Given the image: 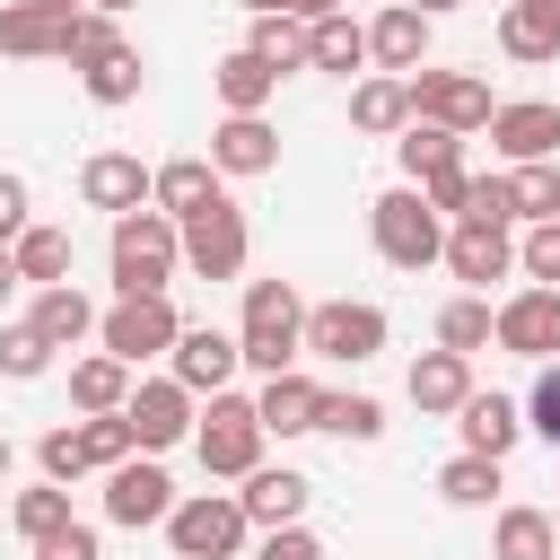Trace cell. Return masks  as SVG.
I'll use <instances>...</instances> for the list:
<instances>
[{
  "mask_svg": "<svg viewBox=\"0 0 560 560\" xmlns=\"http://www.w3.org/2000/svg\"><path fill=\"white\" fill-rule=\"evenodd\" d=\"M298 350H306V298H298L289 280H245L236 359L262 368V376H280V368H298Z\"/></svg>",
  "mask_w": 560,
  "mask_h": 560,
  "instance_id": "6da1fadb",
  "label": "cell"
},
{
  "mask_svg": "<svg viewBox=\"0 0 560 560\" xmlns=\"http://www.w3.org/2000/svg\"><path fill=\"white\" fill-rule=\"evenodd\" d=\"M114 289L122 298H140V289H166L175 280V262H184V236H175V219L158 210V201H140V210H122L114 219Z\"/></svg>",
  "mask_w": 560,
  "mask_h": 560,
  "instance_id": "7a4b0ae2",
  "label": "cell"
},
{
  "mask_svg": "<svg viewBox=\"0 0 560 560\" xmlns=\"http://www.w3.org/2000/svg\"><path fill=\"white\" fill-rule=\"evenodd\" d=\"M368 236H376V254H385L394 271H429L438 245H446V219L420 201V184H394V192L368 201Z\"/></svg>",
  "mask_w": 560,
  "mask_h": 560,
  "instance_id": "3957f363",
  "label": "cell"
},
{
  "mask_svg": "<svg viewBox=\"0 0 560 560\" xmlns=\"http://www.w3.org/2000/svg\"><path fill=\"white\" fill-rule=\"evenodd\" d=\"M245 534H254V525H245L236 490H192V499L166 508V542H175V560H236Z\"/></svg>",
  "mask_w": 560,
  "mask_h": 560,
  "instance_id": "277c9868",
  "label": "cell"
},
{
  "mask_svg": "<svg viewBox=\"0 0 560 560\" xmlns=\"http://www.w3.org/2000/svg\"><path fill=\"white\" fill-rule=\"evenodd\" d=\"M175 236H184V271H201V280H236L245 254H254V228H245V210H236L228 192L201 201V210H184Z\"/></svg>",
  "mask_w": 560,
  "mask_h": 560,
  "instance_id": "5b68a950",
  "label": "cell"
},
{
  "mask_svg": "<svg viewBox=\"0 0 560 560\" xmlns=\"http://www.w3.org/2000/svg\"><path fill=\"white\" fill-rule=\"evenodd\" d=\"M175 332H184V315L166 306V289H140V298H114L105 315H96V341L122 359V368H140V359H166L175 350Z\"/></svg>",
  "mask_w": 560,
  "mask_h": 560,
  "instance_id": "8992f818",
  "label": "cell"
},
{
  "mask_svg": "<svg viewBox=\"0 0 560 560\" xmlns=\"http://www.w3.org/2000/svg\"><path fill=\"white\" fill-rule=\"evenodd\" d=\"M192 446H201V472L245 481V472L262 464V420H254V402L219 385V394H210V420H192Z\"/></svg>",
  "mask_w": 560,
  "mask_h": 560,
  "instance_id": "52a82bcc",
  "label": "cell"
},
{
  "mask_svg": "<svg viewBox=\"0 0 560 560\" xmlns=\"http://www.w3.org/2000/svg\"><path fill=\"white\" fill-rule=\"evenodd\" d=\"M306 350L332 359V368H368V359L385 350V306H368V298H324V306H306Z\"/></svg>",
  "mask_w": 560,
  "mask_h": 560,
  "instance_id": "ba28073f",
  "label": "cell"
},
{
  "mask_svg": "<svg viewBox=\"0 0 560 560\" xmlns=\"http://www.w3.org/2000/svg\"><path fill=\"white\" fill-rule=\"evenodd\" d=\"M490 341L508 350V359H560V289L551 280H534V289H516V298H499L490 306Z\"/></svg>",
  "mask_w": 560,
  "mask_h": 560,
  "instance_id": "9c48e42d",
  "label": "cell"
},
{
  "mask_svg": "<svg viewBox=\"0 0 560 560\" xmlns=\"http://www.w3.org/2000/svg\"><path fill=\"white\" fill-rule=\"evenodd\" d=\"M411 79V122H446V131H481L490 122V79L472 70H402Z\"/></svg>",
  "mask_w": 560,
  "mask_h": 560,
  "instance_id": "30bf717a",
  "label": "cell"
},
{
  "mask_svg": "<svg viewBox=\"0 0 560 560\" xmlns=\"http://www.w3.org/2000/svg\"><path fill=\"white\" fill-rule=\"evenodd\" d=\"M438 262L490 298V280H508V271H516V236H508V219H455V228H446V245H438Z\"/></svg>",
  "mask_w": 560,
  "mask_h": 560,
  "instance_id": "8fae6325",
  "label": "cell"
},
{
  "mask_svg": "<svg viewBox=\"0 0 560 560\" xmlns=\"http://www.w3.org/2000/svg\"><path fill=\"white\" fill-rule=\"evenodd\" d=\"M192 402H201V394H184L175 376H149V385H131V402H122V420H131V446H140V455H166V446H184V438H192Z\"/></svg>",
  "mask_w": 560,
  "mask_h": 560,
  "instance_id": "7c38bea8",
  "label": "cell"
},
{
  "mask_svg": "<svg viewBox=\"0 0 560 560\" xmlns=\"http://www.w3.org/2000/svg\"><path fill=\"white\" fill-rule=\"evenodd\" d=\"M166 508H175V481H166V464L131 446V455L105 472V516H114V525H166Z\"/></svg>",
  "mask_w": 560,
  "mask_h": 560,
  "instance_id": "4fadbf2b",
  "label": "cell"
},
{
  "mask_svg": "<svg viewBox=\"0 0 560 560\" xmlns=\"http://www.w3.org/2000/svg\"><path fill=\"white\" fill-rule=\"evenodd\" d=\"M70 18L79 9H61V0H0V52L9 61H61Z\"/></svg>",
  "mask_w": 560,
  "mask_h": 560,
  "instance_id": "5bb4252c",
  "label": "cell"
},
{
  "mask_svg": "<svg viewBox=\"0 0 560 560\" xmlns=\"http://www.w3.org/2000/svg\"><path fill=\"white\" fill-rule=\"evenodd\" d=\"M490 149L508 158V166H525V158H560V105H542V96H525V105H490Z\"/></svg>",
  "mask_w": 560,
  "mask_h": 560,
  "instance_id": "9a60e30c",
  "label": "cell"
},
{
  "mask_svg": "<svg viewBox=\"0 0 560 560\" xmlns=\"http://www.w3.org/2000/svg\"><path fill=\"white\" fill-rule=\"evenodd\" d=\"M166 359H175V385H184V394H219V385L245 368V359H236V332H219V324H184Z\"/></svg>",
  "mask_w": 560,
  "mask_h": 560,
  "instance_id": "2e32d148",
  "label": "cell"
},
{
  "mask_svg": "<svg viewBox=\"0 0 560 560\" xmlns=\"http://www.w3.org/2000/svg\"><path fill=\"white\" fill-rule=\"evenodd\" d=\"M79 201L122 219V210H140V201H149V166H140L131 149H96V158L79 166Z\"/></svg>",
  "mask_w": 560,
  "mask_h": 560,
  "instance_id": "e0dca14e",
  "label": "cell"
},
{
  "mask_svg": "<svg viewBox=\"0 0 560 560\" xmlns=\"http://www.w3.org/2000/svg\"><path fill=\"white\" fill-rule=\"evenodd\" d=\"M306 490H315L306 472H289V464H254L245 490H236V508H245V525L271 534V525H298V516H306Z\"/></svg>",
  "mask_w": 560,
  "mask_h": 560,
  "instance_id": "ac0fdd59",
  "label": "cell"
},
{
  "mask_svg": "<svg viewBox=\"0 0 560 560\" xmlns=\"http://www.w3.org/2000/svg\"><path fill=\"white\" fill-rule=\"evenodd\" d=\"M429 26H438V18H420L411 0H394L385 18H368V61H376V70H394V79H402V70H420V61H429Z\"/></svg>",
  "mask_w": 560,
  "mask_h": 560,
  "instance_id": "d6986e66",
  "label": "cell"
},
{
  "mask_svg": "<svg viewBox=\"0 0 560 560\" xmlns=\"http://www.w3.org/2000/svg\"><path fill=\"white\" fill-rule=\"evenodd\" d=\"M210 166H219V175H271V166H280V131H271L262 114H228V122L210 131Z\"/></svg>",
  "mask_w": 560,
  "mask_h": 560,
  "instance_id": "ffe728a7",
  "label": "cell"
},
{
  "mask_svg": "<svg viewBox=\"0 0 560 560\" xmlns=\"http://www.w3.org/2000/svg\"><path fill=\"white\" fill-rule=\"evenodd\" d=\"M402 394H411V411H464V394H472V359L464 350H420L411 359V376H402Z\"/></svg>",
  "mask_w": 560,
  "mask_h": 560,
  "instance_id": "44dd1931",
  "label": "cell"
},
{
  "mask_svg": "<svg viewBox=\"0 0 560 560\" xmlns=\"http://www.w3.org/2000/svg\"><path fill=\"white\" fill-rule=\"evenodd\" d=\"M315 402H324V385L298 376V368H280V376H262L254 420H262V438H306V429H315Z\"/></svg>",
  "mask_w": 560,
  "mask_h": 560,
  "instance_id": "7402d4cb",
  "label": "cell"
},
{
  "mask_svg": "<svg viewBox=\"0 0 560 560\" xmlns=\"http://www.w3.org/2000/svg\"><path fill=\"white\" fill-rule=\"evenodd\" d=\"M499 52L508 61H560V0H499Z\"/></svg>",
  "mask_w": 560,
  "mask_h": 560,
  "instance_id": "603a6c76",
  "label": "cell"
},
{
  "mask_svg": "<svg viewBox=\"0 0 560 560\" xmlns=\"http://www.w3.org/2000/svg\"><path fill=\"white\" fill-rule=\"evenodd\" d=\"M210 88H219V105H228V114H262V105L280 96V70H271L254 44H236V52H219Z\"/></svg>",
  "mask_w": 560,
  "mask_h": 560,
  "instance_id": "cb8c5ba5",
  "label": "cell"
},
{
  "mask_svg": "<svg viewBox=\"0 0 560 560\" xmlns=\"http://www.w3.org/2000/svg\"><path fill=\"white\" fill-rule=\"evenodd\" d=\"M455 429H464V446H472V455H499V464H508V446L525 438V411H516L508 394H481V385H472V394H464V411H455Z\"/></svg>",
  "mask_w": 560,
  "mask_h": 560,
  "instance_id": "d4e9b609",
  "label": "cell"
},
{
  "mask_svg": "<svg viewBox=\"0 0 560 560\" xmlns=\"http://www.w3.org/2000/svg\"><path fill=\"white\" fill-rule=\"evenodd\" d=\"M52 350H79L88 332H96V306H88V289L79 280H52V289H35V315H26Z\"/></svg>",
  "mask_w": 560,
  "mask_h": 560,
  "instance_id": "484cf974",
  "label": "cell"
},
{
  "mask_svg": "<svg viewBox=\"0 0 560 560\" xmlns=\"http://www.w3.org/2000/svg\"><path fill=\"white\" fill-rule=\"evenodd\" d=\"M306 70H368V26L350 18V9H332V18H306Z\"/></svg>",
  "mask_w": 560,
  "mask_h": 560,
  "instance_id": "4316f807",
  "label": "cell"
},
{
  "mask_svg": "<svg viewBox=\"0 0 560 560\" xmlns=\"http://www.w3.org/2000/svg\"><path fill=\"white\" fill-rule=\"evenodd\" d=\"M149 201H158L166 219H184V210L219 201V166H210V158H166V166H149Z\"/></svg>",
  "mask_w": 560,
  "mask_h": 560,
  "instance_id": "83f0119b",
  "label": "cell"
},
{
  "mask_svg": "<svg viewBox=\"0 0 560 560\" xmlns=\"http://www.w3.org/2000/svg\"><path fill=\"white\" fill-rule=\"evenodd\" d=\"M350 122H359L368 140H385V131H402V122H411V79H394V70H376V79H359V88H350Z\"/></svg>",
  "mask_w": 560,
  "mask_h": 560,
  "instance_id": "f1b7e54d",
  "label": "cell"
},
{
  "mask_svg": "<svg viewBox=\"0 0 560 560\" xmlns=\"http://www.w3.org/2000/svg\"><path fill=\"white\" fill-rule=\"evenodd\" d=\"M490 560H560V534H551V508H499V534H490Z\"/></svg>",
  "mask_w": 560,
  "mask_h": 560,
  "instance_id": "f546056e",
  "label": "cell"
},
{
  "mask_svg": "<svg viewBox=\"0 0 560 560\" xmlns=\"http://www.w3.org/2000/svg\"><path fill=\"white\" fill-rule=\"evenodd\" d=\"M402 175L411 184H429V175H446V166H464V131H446V122H402Z\"/></svg>",
  "mask_w": 560,
  "mask_h": 560,
  "instance_id": "4dcf8cb0",
  "label": "cell"
},
{
  "mask_svg": "<svg viewBox=\"0 0 560 560\" xmlns=\"http://www.w3.org/2000/svg\"><path fill=\"white\" fill-rule=\"evenodd\" d=\"M18 280H35V289H52V280H70V228H18Z\"/></svg>",
  "mask_w": 560,
  "mask_h": 560,
  "instance_id": "1f68e13d",
  "label": "cell"
},
{
  "mask_svg": "<svg viewBox=\"0 0 560 560\" xmlns=\"http://www.w3.org/2000/svg\"><path fill=\"white\" fill-rule=\"evenodd\" d=\"M70 402H79V411H122V402H131V368H122L114 350L79 359V368H70Z\"/></svg>",
  "mask_w": 560,
  "mask_h": 560,
  "instance_id": "d6a6232c",
  "label": "cell"
},
{
  "mask_svg": "<svg viewBox=\"0 0 560 560\" xmlns=\"http://www.w3.org/2000/svg\"><path fill=\"white\" fill-rule=\"evenodd\" d=\"M315 429L324 438H350V446H376L385 438V402L376 394H324L315 402Z\"/></svg>",
  "mask_w": 560,
  "mask_h": 560,
  "instance_id": "836d02e7",
  "label": "cell"
},
{
  "mask_svg": "<svg viewBox=\"0 0 560 560\" xmlns=\"http://www.w3.org/2000/svg\"><path fill=\"white\" fill-rule=\"evenodd\" d=\"M508 219H560V166L551 158H525V166H508Z\"/></svg>",
  "mask_w": 560,
  "mask_h": 560,
  "instance_id": "e575fe53",
  "label": "cell"
},
{
  "mask_svg": "<svg viewBox=\"0 0 560 560\" xmlns=\"http://www.w3.org/2000/svg\"><path fill=\"white\" fill-rule=\"evenodd\" d=\"M245 44H254V52H262L280 79H289V70H306V18H289V9H262Z\"/></svg>",
  "mask_w": 560,
  "mask_h": 560,
  "instance_id": "d590c367",
  "label": "cell"
},
{
  "mask_svg": "<svg viewBox=\"0 0 560 560\" xmlns=\"http://www.w3.org/2000/svg\"><path fill=\"white\" fill-rule=\"evenodd\" d=\"M438 350H464V359L490 350V298H481V289H464V298L438 306Z\"/></svg>",
  "mask_w": 560,
  "mask_h": 560,
  "instance_id": "8d00e7d4",
  "label": "cell"
},
{
  "mask_svg": "<svg viewBox=\"0 0 560 560\" xmlns=\"http://www.w3.org/2000/svg\"><path fill=\"white\" fill-rule=\"evenodd\" d=\"M79 88H88L96 105H131V96H140V52H131V44H114L105 61H88V70H79Z\"/></svg>",
  "mask_w": 560,
  "mask_h": 560,
  "instance_id": "74e56055",
  "label": "cell"
},
{
  "mask_svg": "<svg viewBox=\"0 0 560 560\" xmlns=\"http://www.w3.org/2000/svg\"><path fill=\"white\" fill-rule=\"evenodd\" d=\"M490 490H499V455H455L446 472H438V499H455V508H490Z\"/></svg>",
  "mask_w": 560,
  "mask_h": 560,
  "instance_id": "f35d334b",
  "label": "cell"
},
{
  "mask_svg": "<svg viewBox=\"0 0 560 560\" xmlns=\"http://www.w3.org/2000/svg\"><path fill=\"white\" fill-rule=\"evenodd\" d=\"M9 516H18V534H26V542H52V534L70 525V490H61V481H35V490H18V508H9Z\"/></svg>",
  "mask_w": 560,
  "mask_h": 560,
  "instance_id": "ab89813d",
  "label": "cell"
},
{
  "mask_svg": "<svg viewBox=\"0 0 560 560\" xmlns=\"http://www.w3.org/2000/svg\"><path fill=\"white\" fill-rule=\"evenodd\" d=\"M79 429V446H88V472H114L122 455H131V420L122 411H88V420H70Z\"/></svg>",
  "mask_w": 560,
  "mask_h": 560,
  "instance_id": "60d3db41",
  "label": "cell"
},
{
  "mask_svg": "<svg viewBox=\"0 0 560 560\" xmlns=\"http://www.w3.org/2000/svg\"><path fill=\"white\" fill-rule=\"evenodd\" d=\"M114 44H122V26H114L105 9H79V18H70V44H61V61H70V70H88V61H105Z\"/></svg>",
  "mask_w": 560,
  "mask_h": 560,
  "instance_id": "b9f144b4",
  "label": "cell"
},
{
  "mask_svg": "<svg viewBox=\"0 0 560 560\" xmlns=\"http://www.w3.org/2000/svg\"><path fill=\"white\" fill-rule=\"evenodd\" d=\"M52 368V341L35 324H0V376H44Z\"/></svg>",
  "mask_w": 560,
  "mask_h": 560,
  "instance_id": "7bdbcfd3",
  "label": "cell"
},
{
  "mask_svg": "<svg viewBox=\"0 0 560 560\" xmlns=\"http://www.w3.org/2000/svg\"><path fill=\"white\" fill-rule=\"evenodd\" d=\"M35 464H44V481H79L88 472V446H79V429H44V446H35Z\"/></svg>",
  "mask_w": 560,
  "mask_h": 560,
  "instance_id": "ee69618b",
  "label": "cell"
},
{
  "mask_svg": "<svg viewBox=\"0 0 560 560\" xmlns=\"http://www.w3.org/2000/svg\"><path fill=\"white\" fill-rule=\"evenodd\" d=\"M516 262H525V280H551L560 289V219H534L525 245H516Z\"/></svg>",
  "mask_w": 560,
  "mask_h": 560,
  "instance_id": "f6af8a7d",
  "label": "cell"
},
{
  "mask_svg": "<svg viewBox=\"0 0 560 560\" xmlns=\"http://www.w3.org/2000/svg\"><path fill=\"white\" fill-rule=\"evenodd\" d=\"M525 429L560 446V359H542V376H534V394H525Z\"/></svg>",
  "mask_w": 560,
  "mask_h": 560,
  "instance_id": "bcb514c9",
  "label": "cell"
},
{
  "mask_svg": "<svg viewBox=\"0 0 560 560\" xmlns=\"http://www.w3.org/2000/svg\"><path fill=\"white\" fill-rule=\"evenodd\" d=\"M455 219H508V175H464V210Z\"/></svg>",
  "mask_w": 560,
  "mask_h": 560,
  "instance_id": "7dc6e473",
  "label": "cell"
},
{
  "mask_svg": "<svg viewBox=\"0 0 560 560\" xmlns=\"http://www.w3.org/2000/svg\"><path fill=\"white\" fill-rule=\"evenodd\" d=\"M35 219V192H26V175H9L0 166V245H18V228Z\"/></svg>",
  "mask_w": 560,
  "mask_h": 560,
  "instance_id": "c3c4849f",
  "label": "cell"
},
{
  "mask_svg": "<svg viewBox=\"0 0 560 560\" xmlns=\"http://www.w3.org/2000/svg\"><path fill=\"white\" fill-rule=\"evenodd\" d=\"M254 560H324V542H315V534H306V525H271V534H262V551H254Z\"/></svg>",
  "mask_w": 560,
  "mask_h": 560,
  "instance_id": "681fc988",
  "label": "cell"
},
{
  "mask_svg": "<svg viewBox=\"0 0 560 560\" xmlns=\"http://www.w3.org/2000/svg\"><path fill=\"white\" fill-rule=\"evenodd\" d=\"M464 175H472V166H446V175H429V184H420V201H429L438 219H455V210H464Z\"/></svg>",
  "mask_w": 560,
  "mask_h": 560,
  "instance_id": "f907efd6",
  "label": "cell"
},
{
  "mask_svg": "<svg viewBox=\"0 0 560 560\" xmlns=\"http://www.w3.org/2000/svg\"><path fill=\"white\" fill-rule=\"evenodd\" d=\"M35 551H44V560H96V525H79V516H70V525H61L52 542H35Z\"/></svg>",
  "mask_w": 560,
  "mask_h": 560,
  "instance_id": "816d5d0a",
  "label": "cell"
},
{
  "mask_svg": "<svg viewBox=\"0 0 560 560\" xmlns=\"http://www.w3.org/2000/svg\"><path fill=\"white\" fill-rule=\"evenodd\" d=\"M280 9H289V18H332L341 0H280Z\"/></svg>",
  "mask_w": 560,
  "mask_h": 560,
  "instance_id": "f5cc1de1",
  "label": "cell"
},
{
  "mask_svg": "<svg viewBox=\"0 0 560 560\" xmlns=\"http://www.w3.org/2000/svg\"><path fill=\"white\" fill-rule=\"evenodd\" d=\"M9 289H18V254L0 245V306H9Z\"/></svg>",
  "mask_w": 560,
  "mask_h": 560,
  "instance_id": "db71d44e",
  "label": "cell"
},
{
  "mask_svg": "<svg viewBox=\"0 0 560 560\" xmlns=\"http://www.w3.org/2000/svg\"><path fill=\"white\" fill-rule=\"evenodd\" d=\"M88 9H105V18H131V9H140V0H88Z\"/></svg>",
  "mask_w": 560,
  "mask_h": 560,
  "instance_id": "11a10c76",
  "label": "cell"
},
{
  "mask_svg": "<svg viewBox=\"0 0 560 560\" xmlns=\"http://www.w3.org/2000/svg\"><path fill=\"white\" fill-rule=\"evenodd\" d=\"M411 9H420V18H446V9H464V0H411Z\"/></svg>",
  "mask_w": 560,
  "mask_h": 560,
  "instance_id": "9f6ffc18",
  "label": "cell"
},
{
  "mask_svg": "<svg viewBox=\"0 0 560 560\" xmlns=\"http://www.w3.org/2000/svg\"><path fill=\"white\" fill-rule=\"evenodd\" d=\"M236 9H254V18H262V9H280V0H236Z\"/></svg>",
  "mask_w": 560,
  "mask_h": 560,
  "instance_id": "6f0895ef",
  "label": "cell"
},
{
  "mask_svg": "<svg viewBox=\"0 0 560 560\" xmlns=\"http://www.w3.org/2000/svg\"><path fill=\"white\" fill-rule=\"evenodd\" d=\"M0 472H9V438H0Z\"/></svg>",
  "mask_w": 560,
  "mask_h": 560,
  "instance_id": "680465c9",
  "label": "cell"
},
{
  "mask_svg": "<svg viewBox=\"0 0 560 560\" xmlns=\"http://www.w3.org/2000/svg\"><path fill=\"white\" fill-rule=\"evenodd\" d=\"M61 9H88V0H61Z\"/></svg>",
  "mask_w": 560,
  "mask_h": 560,
  "instance_id": "91938a15",
  "label": "cell"
},
{
  "mask_svg": "<svg viewBox=\"0 0 560 560\" xmlns=\"http://www.w3.org/2000/svg\"><path fill=\"white\" fill-rule=\"evenodd\" d=\"M551 534H560V508H551Z\"/></svg>",
  "mask_w": 560,
  "mask_h": 560,
  "instance_id": "94428289",
  "label": "cell"
},
{
  "mask_svg": "<svg viewBox=\"0 0 560 560\" xmlns=\"http://www.w3.org/2000/svg\"><path fill=\"white\" fill-rule=\"evenodd\" d=\"M35 560H44V551H35Z\"/></svg>",
  "mask_w": 560,
  "mask_h": 560,
  "instance_id": "6125c7cd",
  "label": "cell"
}]
</instances>
